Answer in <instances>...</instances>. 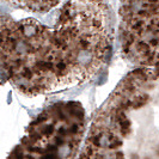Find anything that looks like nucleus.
I'll return each instance as SVG.
<instances>
[{"mask_svg":"<svg viewBox=\"0 0 159 159\" xmlns=\"http://www.w3.org/2000/svg\"><path fill=\"white\" fill-rule=\"evenodd\" d=\"M111 44L108 0H66L51 24L0 16V69L25 95L90 80L107 63Z\"/></svg>","mask_w":159,"mask_h":159,"instance_id":"obj_1","label":"nucleus"},{"mask_svg":"<svg viewBox=\"0 0 159 159\" xmlns=\"http://www.w3.org/2000/svg\"><path fill=\"white\" fill-rule=\"evenodd\" d=\"M78 159H159V68H135L118 83Z\"/></svg>","mask_w":159,"mask_h":159,"instance_id":"obj_2","label":"nucleus"},{"mask_svg":"<svg viewBox=\"0 0 159 159\" xmlns=\"http://www.w3.org/2000/svg\"><path fill=\"white\" fill-rule=\"evenodd\" d=\"M86 130L85 110L78 102H60L30 123L7 159H75Z\"/></svg>","mask_w":159,"mask_h":159,"instance_id":"obj_3","label":"nucleus"},{"mask_svg":"<svg viewBox=\"0 0 159 159\" xmlns=\"http://www.w3.org/2000/svg\"><path fill=\"white\" fill-rule=\"evenodd\" d=\"M120 42L136 68H159V0H121Z\"/></svg>","mask_w":159,"mask_h":159,"instance_id":"obj_4","label":"nucleus"},{"mask_svg":"<svg viewBox=\"0 0 159 159\" xmlns=\"http://www.w3.org/2000/svg\"><path fill=\"white\" fill-rule=\"evenodd\" d=\"M13 3L23 6L32 12H48L60 5L62 0H12Z\"/></svg>","mask_w":159,"mask_h":159,"instance_id":"obj_5","label":"nucleus"}]
</instances>
